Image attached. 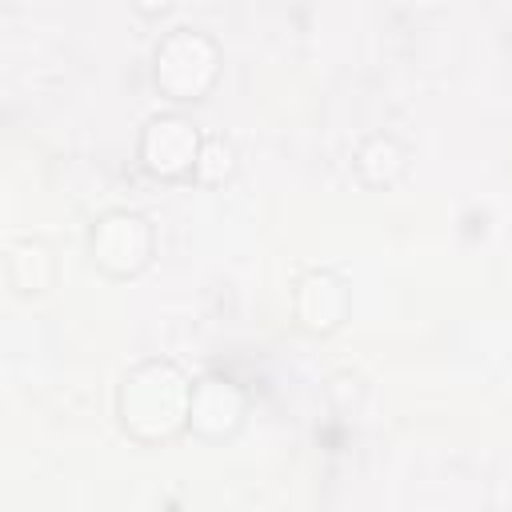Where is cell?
<instances>
[{
	"label": "cell",
	"mask_w": 512,
	"mask_h": 512,
	"mask_svg": "<svg viewBox=\"0 0 512 512\" xmlns=\"http://www.w3.org/2000/svg\"><path fill=\"white\" fill-rule=\"evenodd\" d=\"M116 408H120V424L128 436L144 444L172 440L176 432L188 428L192 384L172 360H144L124 376Z\"/></svg>",
	"instance_id": "cell-1"
},
{
	"label": "cell",
	"mask_w": 512,
	"mask_h": 512,
	"mask_svg": "<svg viewBox=\"0 0 512 512\" xmlns=\"http://www.w3.org/2000/svg\"><path fill=\"white\" fill-rule=\"evenodd\" d=\"M216 64H220V52H216L212 36H204L196 28H172L156 44L152 76L168 100L188 104V100H200L216 84Z\"/></svg>",
	"instance_id": "cell-2"
},
{
	"label": "cell",
	"mask_w": 512,
	"mask_h": 512,
	"mask_svg": "<svg viewBox=\"0 0 512 512\" xmlns=\"http://www.w3.org/2000/svg\"><path fill=\"white\" fill-rule=\"evenodd\" d=\"M88 248H92V260L108 276H136L152 260V224L128 208L104 212L92 224Z\"/></svg>",
	"instance_id": "cell-3"
},
{
	"label": "cell",
	"mask_w": 512,
	"mask_h": 512,
	"mask_svg": "<svg viewBox=\"0 0 512 512\" xmlns=\"http://www.w3.org/2000/svg\"><path fill=\"white\" fill-rule=\"evenodd\" d=\"M200 144L204 136L176 112H160L144 124L140 132V160L152 176H164V180H192V168H196V156H200Z\"/></svg>",
	"instance_id": "cell-4"
},
{
	"label": "cell",
	"mask_w": 512,
	"mask_h": 512,
	"mask_svg": "<svg viewBox=\"0 0 512 512\" xmlns=\"http://www.w3.org/2000/svg\"><path fill=\"white\" fill-rule=\"evenodd\" d=\"M244 424V392L228 376H204L192 384V408H188V432L204 440L232 436Z\"/></svg>",
	"instance_id": "cell-5"
},
{
	"label": "cell",
	"mask_w": 512,
	"mask_h": 512,
	"mask_svg": "<svg viewBox=\"0 0 512 512\" xmlns=\"http://www.w3.org/2000/svg\"><path fill=\"white\" fill-rule=\"evenodd\" d=\"M292 308H296V320L308 328V332H332L344 324L348 316V284L340 272H328V268H312L296 280V292H292Z\"/></svg>",
	"instance_id": "cell-6"
},
{
	"label": "cell",
	"mask_w": 512,
	"mask_h": 512,
	"mask_svg": "<svg viewBox=\"0 0 512 512\" xmlns=\"http://www.w3.org/2000/svg\"><path fill=\"white\" fill-rule=\"evenodd\" d=\"M404 168H408V148L388 132L368 136L360 144V152H356V172H360L364 184H376V188L380 184H396L404 176Z\"/></svg>",
	"instance_id": "cell-7"
},
{
	"label": "cell",
	"mask_w": 512,
	"mask_h": 512,
	"mask_svg": "<svg viewBox=\"0 0 512 512\" xmlns=\"http://www.w3.org/2000/svg\"><path fill=\"white\" fill-rule=\"evenodd\" d=\"M232 172H236V148H232V140H224L220 132L204 136L200 156H196V168H192V180H200V184H220V180H228Z\"/></svg>",
	"instance_id": "cell-8"
}]
</instances>
